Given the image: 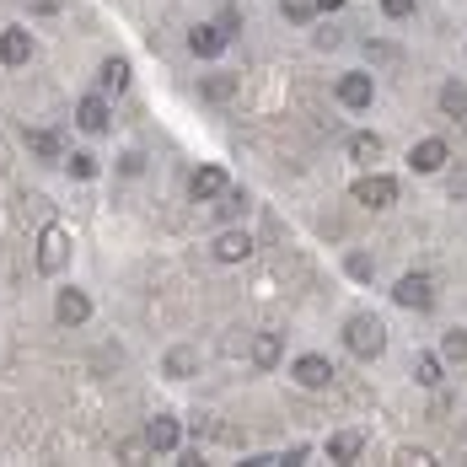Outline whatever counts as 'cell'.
Wrapping results in <instances>:
<instances>
[{
  "label": "cell",
  "mask_w": 467,
  "mask_h": 467,
  "mask_svg": "<svg viewBox=\"0 0 467 467\" xmlns=\"http://www.w3.org/2000/svg\"><path fill=\"white\" fill-rule=\"evenodd\" d=\"M344 344H349V355H355V360H376V355L387 349V327L376 323V317H349Z\"/></svg>",
  "instance_id": "1"
},
{
  "label": "cell",
  "mask_w": 467,
  "mask_h": 467,
  "mask_svg": "<svg viewBox=\"0 0 467 467\" xmlns=\"http://www.w3.org/2000/svg\"><path fill=\"white\" fill-rule=\"evenodd\" d=\"M65 264H70V232L48 221L44 232H38V269H44V275H59Z\"/></svg>",
  "instance_id": "2"
},
{
  "label": "cell",
  "mask_w": 467,
  "mask_h": 467,
  "mask_svg": "<svg viewBox=\"0 0 467 467\" xmlns=\"http://www.w3.org/2000/svg\"><path fill=\"white\" fill-rule=\"evenodd\" d=\"M392 301L409 306V312H430V306H435V280H430V275H403L398 290H392Z\"/></svg>",
  "instance_id": "3"
},
{
  "label": "cell",
  "mask_w": 467,
  "mask_h": 467,
  "mask_svg": "<svg viewBox=\"0 0 467 467\" xmlns=\"http://www.w3.org/2000/svg\"><path fill=\"white\" fill-rule=\"evenodd\" d=\"M355 204H366V210H387V204H398V183L381 178V172H371V178L355 183Z\"/></svg>",
  "instance_id": "4"
},
{
  "label": "cell",
  "mask_w": 467,
  "mask_h": 467,
  "mask_svg": "<svg viewBox=\"0 0 467 467\" xmlns=\"http://www.w3.org/2000/svg\"><path fill=\"white\" fill-rule=\"evenodd\" d=\"M54 317L65 327H81L92 317V301H87V290H59V301H54Z\"/></svg>",
  "instance_id": "5"
},
{
  "label": "cell",
  "mask_w": 467,
  "mask_h": 467,
  "mask_svg": "<svg viewBox=\"0 0 467 467\" xmlns=\"http://www.w3.org/2000/svg\"><path fill=\"white\" fill-rule=\"evenodd\" d=\"M178 441H183V430H178L172 414H156V420L145 424V446L150 451H178Z\"/></svg>",
  "instance_id": "6"
},
{
  "label": "cell",
  "mask_w": 467,
  "mask_h": 467,
  "mask_svg": "<svg viewBox=\"0 0 467 467\" xmlns=\"http://www.w3.org/2000/svg\"><path fill=\"white\" fill-rule=\"evenodd\" d=\"M371 97H376L371 76H360V70H355V76H338V102H344V108H371Z\"/></svg>",
  "instance_id": "7"
},
{
  "label": "cell",
  "mask_w": 467,
  "mask_h": 467,
  "mask_svg": "<svg viewBox=\"0 0 467 467\" xmlns=\"http://www.w3.org/2000/svg\"><path fill=\"white\" fill-rule=\"evenodd\" d=\"M188 48H193L199 59H215V54L226 48V27H215V22H199V27L188 33Z\"/></svg>",
  "instance_id": "8"
},
{
  "label": "cell",
  "mask_w": 467,
  "mask_h": 467,
  "mask_svg": "<svg viewBox=\"0 0 467 467\" xmlns=\"http://www.w3.org/2000/svg\"><path fill=\"white\" fill-rule=\"evenodd\" d=\"M409 161H414V172H441L451 161V150H446V140H420L409 150Z\"/></svg>",
  "instance_id": "9"
},
{
  "label": "cell",
  "mask_w": 467,
  "mask_h": 467,
  "mask_svg": "<svg viewBox=\"0 0 467 467\" xmlns=\"http://www.w3.org/2000/svg\"><path fill=\"white\" fill-rule=\"evenodd\" d=\"M296 381L317 392V387H327V381H333V366H327L323 355H301V360H296Z\"/></svg>",
  "instance_id": "10"
},
{
  "label": "cell",
  "mask_w": 467,
  "mask_h": 467,
  "mask_svg": "<svg viewBox=\"0 0 467 467\" xmlns=\"http://www.w3.org/2000/svg\"><path fill=\"white\" fill-rule=\"evenodd\" d=\"M27 54H33L27 27H5V33H0V59H5V65H27Z\"/></svg>",
  "instance_id": "11"
},
{
  "label": "cell",
  "mask_w": 467,
  "mask_h": 467,
  "mask_svg": "<svg viewBox=\"0 0 467 467\" xmlns=\"http://www.w3.org/2000/svg\"><path fill=\"white\" fill-rule=\"evenodd\" d=\"M76 124H81L87 135H102V130H108V102H102V97H81V102H76Z\"/></svg>",
  "instance_id": "12"
},
{
  "label": "cell",
  "mask_w": 467,
  "mask_h": 467,
  "mask_svg": "<svg viewBox=\"0 0 467 467\" xmlns=\"http://www.w3.org/2000/svg\"><path fill=\"white\" fill-rule=\"evenodd\" d=\"M247 253H253V236L247 232H221L215 236V258H221V264H242Z\"/></svg>",
  "instance_id": "13"
},
{
  "label": "cell",
  "mask_w": 467,
  "mask_h": 467,
  "mask_svg": "<svg viewBox=\"0 0 467 467\" xmlns=\"http://www.w3.org/2000/svg\"><path fill=\"white\" fill-rule=\"evenodd\" d=\"M360 446H366V441H360L355 430H338V435H327V462H355Z\"/></svg>",
  "instance_id": "14"
},
{
  "label": "cell",
  "mask_w": 467,
  "mask_h": 467,
  "mask_svg": "<svg viewBox=\"0 0 467 467\" xmlns=\"http://www.w3.org/2000/svg\"><path fill=\"white\" fill-rule=\"evenodd\" d=\"M221 188H226V172H221V167H199V172L188 178V193H193V199H215Z\"/></svg>",
  "instance_id": "15"
},
{
  "label": "cell",
  "mask_w": 467,
  "mask_h": 467,
  "mask_svg": "<svg viewBox=\"0 0 467 467\" xmlns=\"http://www.w3.org/2000/svg\"><path fill=\"white\" fill-rule=\"evenodd\" d=\"M97 87H102V92H124V87H130V59H102Z\"/></svg>",
  "instance_id": "16"
},
{
  "label": "cell",
  "mask_w": 467,
  "mask_h": 467,
  "mask_svg": "<svg viewBox=\"0 0 467 467\" xmlns=\"http://www.w3.org/2000/svg\"><path fill=\"white\" fill-rule=\"evenodd\" d=\"M253 366H258V371L280 366V333H258V338H253Z\"/></svg>",
  "instance_id": "17"
},
{
  "label": "cell",
  "mask_w": 467,
  "mask_h": 467,
  "mask_svg": "<svg viewBox=\"0 0 467 467\" xmlns=\"http://www.w3.org/2000/svg\"><path fill=\"white\" fill-rule=\"evenodd\" d=\"M199 92L210 97V102H232L236 92H242V76H204V87Z\"/></svg>",
  "instance_id": "18"
},
{
  "label": "cell",
  "mask_w": 467,
  "mask_h": 467,
  "mask_svg": "<svg viewBox=\"0 0 467 467\" xmlns=\"http://www.w3.org/2000/svg\"><path fill=\"white\" fill-rule=\"evenodd\" d=\"M441 113H446V119H467V87L462 81H446V87H441Z\"/></svg>",
  "instance_id": "19"
},
{
  "label": "cell",
  "mask_w": 467,
  "mask_h": 467,
  "mask_svg": "<svg viewBox=\"0 0 467 467\" xmlns=\"http://www.w3.org/2000/svg\"><path fill=\"white\" fill-rule=\"evenodd\" d=\"M414 381H420V387H441V381H446L441 355H420V360H414Z\"/></svg>",
  "instance_id": "20"
},
{
  "label": "cell",
  "mask_w": 467,
  "mask_h": 467,
  "mask_svg": "<svg viewBox=\"0 0 467 467\" xmlns=\"http://www.w3.org/2000/svg\"><path fill=\"white\" fill-rule=\"evenodd\" d=\"M215 199H221V204H215V210H221V215H226V221H242V215H247V188H221V193H215Z\"/></svg>",
  "instance_id": "21"
},
{
  "label": "cell",
  "mask_w": 467,
  "mask_h": 467,
  "mask_svg": "<svg viewBox=\"0 0 467 467\" xmlns=\"http://www.w3.org/2000/svg\"><path fill=\"white\" fill-rule=\"evenodd\" d=\"M27 150H38L44 161H59V135L54 130H27Z\"/></svg>",
  "instance_id": "22"
},
{
  "label": "cell",
  "mask_w": 467,
  "mask_h": 467,
  "mask_svg": "<svg viewBox=\"0 0 467 467\" xmlns=\"http://www.w3.org/2000/svg\"><path fill=\"white\" fill-rule=\"evenodd\" d=\"M349 156L371 167L376 156H381V135H349Z\"/></svg>",
  "instance_id": "23"
},
{
  "label": "cell",
  "mask_w": 467,
  "mask_h": 467,
  "mask_svg": "<svg viewBox=\"0 0 467 467\" xmlns=\"http://www.w3.org/2000/svg\"><path fill=\"white\" fill-rule=\"evenodd\" d=\"M193 366H199V355H193V349H172V355H167V376H172V381H188Z\"/></svg>",
  "instance_id": "24"
},
{
  "label": "cell",
  "mask_w": 467,
  "mask_h": 467,
  "mask_svg": "<svg viewBox=\"0 0 467 467\" xmlns=\"http://www.w3.org/2000/svg\"><path fill=\"white\" fill-rule=\"evenodd\" d=\"M65 167H70V178H97V156H92V150H70V161H65Z\"/></svg>",
  "instance_id": "25"
},
{
  "label": "cell",
  "mask_w": 467,
  "mask_h": 467,
  "mask_svg": "<svg viewBox=\"0 0 467 467\" xmlns=\"http://www.w3.org/2000/svg\"><path fill=\"white\" fill-rule=\"evenodd\" d=\"M280 11H285V22H312V11H317V5H312V0H285Z\"/></svg>",
  "instance_id": "26"
},
{
  "label": "cell",
  "mask_w": 467,
  "mask_h": 467,
  "mask_svg": "<svg viewBox=\"0 0 467 467\" xmlns=\"http://www.w3.org/2000/svg\"><path fill=\"white\" fill-rule=\"evenodd\" d=\"M441 349H446V360H462V355H467V333H462V327H451Z\"/></svg>",
  "instance_id": "27"
},
{
  "label": "cell",
  "mask_w": 467,
  "mask_h": 467,
  "mask_svg": "<svg viewBox=\"0 0 467 467\" xmlns=\"http://www.w3.org/2000/svg\"><path fill=\"white\" fill-rule=\"evenodd\" d=\"M344 269H349L355 280H371V275H376V264L366 258V253H349V264H344Z\"/></svg>",
  "instance_id": "28"
},
{
  "label": "cell",
  "mask_w": 467,
  "mask_h": 467,
  "mask_svg": "<svg viewBox=\"0 0 467 467\" xmlns=\"http://www.w3.org/2000/svg\"><path fill=\"white\" fill-rule=\"evenodd\" d=\"M381 11H387L392 22H403V16H414V0H381Z\"/></svg>",
  "instance_id": "29"
},
{
  "label": "cell",
  "mask_w": 467,
  "mask_h": 467,
  "mask_svg": "<svg viewBox=\"0 0 467 467\" xmlns=\"http://www.w3.org/2000/svg\"><path fill=\"white\" fill-rule=\"evenodd\" d=\"M398 462H409V467H430L435 457H430V451H420V446H403V451H398Z\"/></svg>",
  "instance_id": "30"
},
{
  "label": "cell",
  "mask_w": 467,
  "mask_h": 467,
  "mask_svg": "<svg viewBox=\"0 0 467 467\" xmlns=\"http://www.w3.org/2000/svg\"><path fill=\"white\" fill-rule=\"evenodd\" d=\"M145 167V156L140 150H130V156H124V161H119V172H124V178H135V172H140Z\"/></svg>",
  "instance_id": "31"
},
{
  "label": "cell",
  "mask_w": 467,
  "mask_h": 467,
  "mask_svg": "<svg viewBox=\"0 0 467 467\" xmlns=\"http://www.w3.org/2000/svg\"><path fill=\"white\" fill-rule=\"evenodd\" d=\"M119 451H124V457H130V462H140L145 451H150V446H145V441H124V446H119Z\"/></svg>",
  "instance_id": "32"
},
{
  "label": "cell",
  "mask_w": 467,
  "mask_h": 467,
  "mask_svg": "<svg viewBox=\"0 0 467 467\" xmlns=\"http://www.w3.org/2000/svg\"><path fill=\"white\" fill-rule=\"evenodd\" d=\"M366 54L371 59H398V48H387V44H366Z\"/></svg>",
  "instance_id": "33"
},
{
  "label": "cell",
  "mask_w": 467,
  "mask_h": 467,
  "mask_svg": "<svg viewBox=\"0 0 467 467\" xmlns=\"http://www.w3.org/2000/svg\"><path fill=\"white\" fill-rule=\"evenodd\" d=\"M33 11H59V0H33Z\"/></svg>",
  "instance_id": "34"
},
{
  "label": "cell",
  "mask_w": 467,
  "mask_h": 467,
  "mask_svg": "<svg viewBox=\"0 0 467 467\" xmlns=\"http://www.w3.org/2000/svg\"><path fill=\"white\" fill-rule=\"evenodd\" d=\"M312 5H317V11H338V5H344V0H312Z\"/></svg>",
  "instance_id": "35"
}]
</instances>
